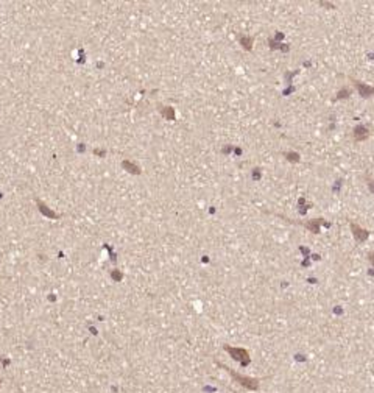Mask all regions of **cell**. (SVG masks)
Segmentation results:
<instances>
[{
	"label": "cell",
	"instance_id": "obj_2",
	"mask_svg": "<svg viewBox=\"0 0 374 393\" xmlns=\"http://www.w3.org/2000/svg\"><path fill=\"white\" fill-rule=\"evenodd\" d=\"M224 349L234 357V359H237V360H240V362H248V351L246 349H242V348H231V346H224Z\"/></svg>",
	"mask_w": 374,
	"mask_h": 393
},
{
	"label": "cell",
	"instance_id": "obj_1",
	"mask_svg": "<svg viewBox=\"0 0 374 393\" xmlns=\"http://www.w3.org/2000/svg\"><path fill=\"white\" fill-rule=\"evenodd\" d=\"M220 367H223L240 385H243L245 388H248V390H257L259 388V382L256 381V379H253V377H248V376H240L238 373H235V371H232L231 368H228V367H224V365H221L220 363Z\"/></svg>",
	"mask_w": 374,
	"mask_h": 393
},
{
	"label": "cell",
	"instance_id": "obj_4",
	"mask_svg": "<svg viewBox=\"0 0 374 393\" xmlns=\"http://www.w3.org/2000/svg\"><path fill=\"white\" fill-rule=\"evenodd\" d=\"M368 136V131H365L363 128H357L355 129V133H354V138H355V141H362V139H365Z\"/></svg>",
	"mask_w": 374,
	"mask_h": 393
},
{
	"label": "cell",
	"instance_id": "obj_6",
	"mask_svg": "<svg viewBox=\"0 0 374 393\" xmlns=\"http://www.w3.org/2000/svg\"><path fill=\"white\" fill-rule=\"evenodd\" d=\"M368 257H369V260H371V264L374 265V253H371V254H369Z\"/></svg>",
	"mask_w": 374,
	"mask_h": 393
},
{
	"label": "cell",
	"instance_id": "obj_3",
	"mask_svg": "<svg viewBox=\"0 0 374 393\" xmlns=\"http://www.w3.org/2000/svg\"><path fill=\"white\" fill-rule=\"evenodd\" d=\"M351 228H352V232H354V236H355V239H357L358 242H363V240L368 237V231H365V229L358 228L357 225L351 223Z\"/></svg>",
	"mask_w": 374,
	"mask_h": 393
},
{
	"label": "cell",
	"instance_id": "obj_5",
	"mask_svg": "<svg viewBox=\"0 0 374 393\" xmlns=\"http://www.w3.org/2000/svg\"><path fill=\"white\" fill-rule=\"evenodd\" d=\"M358 87H360V91H362V95H369L368 92H374V89L366 87V86H363V84H358Z\"/></svg>",
	"mask_w": 374,
	"mask_h": 393
}]
</instances>
